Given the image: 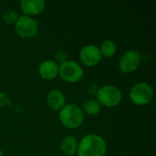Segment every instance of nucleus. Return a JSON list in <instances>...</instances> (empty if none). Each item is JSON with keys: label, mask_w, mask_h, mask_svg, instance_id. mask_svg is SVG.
Segmentation results:
<instances>
[{"label": "nucleus", "mask_w": 156, "mask_h": 156, "mask_svg": "<svg viewBox=\"0 0 156 156\" xmlns=\"http://www.w3.org/2000/svg\"><path fill=\"white\" fill-rule=\"evenodd\" d=\"M107 151L105 140L95 133L87 134L78 144L79 156H104Z\"/></svg>", "instance_id": "1"}, {"label": "nucleus", "mask_w": 156, "mask_h": 156, "mask_svg": "<svg viewBox=\"0 0 156 156\" xmlns=\"http://www.w3.org/2000/svg\"><path fill=\"white\" fill-rule=\"evenodd\" d=\"M61 124L69 129H77L84 122V112L76 104H66L58 113Z\"/></svg>", "instance_id": "2"}, {"label": "nucleus", "mask_w": 156, "mask_h": 156, "mask_svg": "<svg viewBox=\"0 0 156 156\" xmlns=\"http://www.w3.org/2000/svg\"><path fill=\"white\" fill-rule=\"evenodd\" d=\"M97 101L101 106L112 108L118 106L122 100V93L114 85H104L99 88L96 94Z\"/></svg>", "instance_id": "3"}, {"label": "nucleus", "mask_w": 156, "mask_h": 156, "mask_svg": "<svg viewBox=\"0 0 156 156\" xmlns=\"http://www.w3.org/2000/svg\"><path fill=\"white\" fill-rule=\"evenodd\" d=\"M82 67L74 60H66L58 65V75L66 82L76 83L83 77Z\"/></svg>", "instance_id": "4"}, {"label": "nucleus", "mask_w": 156, "mask_h": 156, "mask_svg": "<svg viewBox=\"0 0 156 156\" xmlns=\"http://www.w3.org/2000/svg\"><path fill=\"white\" fill-rule=\"evenodd\" d=\"M154 96L153 87L147 82H138L134 84L130 90L131 101L138 106L148 104Z\"/></svg>", "instance_id": "5"}, {"label": "nucleus", "mask_w": 156, "mask_h": 156, "mask_svg": "<svg viewBox=\"0 0 156 156\" xmlns=\"http://www.w3.org/2000/svg\"><path fill=\"white\" fill-rule=\"evenodd\" d=\"M38 28L37 21L33 16L25 15L19 16L15 24L16 34L23 38H31L35 37L38 32Z\"/></svg>", "instance_id": "6"}, {"label": "nucleus", "mask_w": 156, "mask_h": 156, "mask_svg": "<svg viewBox=\"0 0 156 156\" xmlns=\"http://www.w3.org/2000/svg\"><path fill=\"white\" fill-rule=\"evenodd\" d=\"M141 61V53L135 49H130L127 50L120 58L119 68L123 73H132L139 68Z\"/></svg>", "instance_id": "7"}, {"label": "nucleus", "mask_w": 156, "mask_h": 156, "mask_svg": "<svg viewBox=\"0 0 156 156\" xmlns=\"http://www.w3.org/2000/svg\"><path fill=\"white\" fill-rule=\"evenodd\" d=\"M102 56L100 50V48L93 45L89 44L84 46L80 52V61L88 67H94L98 65L101 61Z\"/></svg>", "instance_id": "8"}, {"label": "nucleus", "mask_w": 156, "mask_h": 156, "mask_svg": "<svg viewBox=\"0 0 156 156\" xmlns=\"http://www.w3.org/2000/svg\"><path fill=\"white\" fill-rule=\"evenodd\" d=\"M46 2L43 0H22L20 2V8L25 16H36L44 11Z\"/></svg>", "instance_id": "9"}, {"label": "nucleus", "mask_w": 156, "mask_h": 156, "mask_svg": "<svg viewBox=\"0 0 156 156\" xmlns=\"http://www.w3.org/2000/svg\"><path fill=\"white\" fill-rule=\"evenodd\" d=\"M47 103L50 109L59 112L66 105V97L59 90H51L47 95Z\"/></svg>", "instance_id": "10"}, {"label": "nucleus", "mask_w": 156, "mask_h": 156, "mask_svg": "<svg viewBox=\"0 0 156 156\" xmlns=\"http://www.w3.org/2000/svg\"><path fill=\"white\" fill-rule=\"evenodd\" d=\"M38 73L44 80H53L58 75V64L54 60H46L39 65Z\"/></svg>", "instance_id": "11"}, {"label": "nucleus", "mask_w": 156, "mask_h": 156, "mask_svg": "<svg viewBox=\"0 0 156 156\" xmlns=\"http://www.w3.org/2000/svg\"><path fill=\"white\" fill-rule=\"evenodd\" d=\"M78 140L74 135H67L64 137L60 144V149L66 156H72L77 153Z\"/></svg>", "instance_id": "12"}, {"label": "nucleus", "mask_w": 156, "mask_h": 156, "mask_svg": "<svg viewBox=\"0 0 156 156\" xmlns=\"http://www.w3.org/2000/svg\"><path fill=\"white\" fill-rule=\"evenodd\" d=\"M101 110V105L99 103V101L97 100H94V99L87 100L84 102L83 109H82L83 112H85L90 116L97 115L98 113H100Z\"/></svg>", "instance_id": "13"}, {"label": "nucleus", "mask_w": 156, "mask_h": 156, "mask_svg": "<svg viewBox=\"0 0 156 156\" xmlns=\"http://www.w3.org/2000/svg\"><path fill=\"white\" fill-rule=\"evenodd\" d=\"M100 50H101V56H104L106 58H111L114 56L115 53L117 52V45L114 41L107 39L101 43Z\"/></svg>", "instance_id": "14"}, {"label": "nucleus", "mask_w": 156, "mask_h": 156, "mask_svg": "<svg viewBox=\"0 0 156 156\" xmlns=\"http://www.w3.org/2000/svg\"><path fill=\"white\" fill-rule=\"evenodd\" d=\"M18 17H19L18 14L15 10H11V9L5 11V13L3 14V20L7 25H13V24L15 25Z\"/></svg>", "instance_id": "15"}, {"label": "nucleus", "mask_w": 156, "mask_h": 156, "mask_svg": "<svg viewBox=\"0 0 156 156\" xmlns=\"http://www.w3.org/2000/svg\"><path fill=\"white\" fill-rule=\"evenodd\" d=\"M56 58L61 64V63H63L64 61L67 60V54L65 52H63V51H58L56 54Z\"/></svg>", "instance_id": "16"}, {"label": "nucleus", "mask_w": 156, "mask_h": 156, "mask_svg": "<svg viewBox=\"0 0 156 156\" xmlns=\"http://www.w3.org/2000/svg\"><path fill=\"white\" fill-rule=\"evenodd\" d=\"M98 90H99V87L96 84H91L89 87V93L91 94V95H95L96 96V94L98 92Z\"/></svg>", "instance_id": "17"}, {"label": "nucleus", "mask_w": 156, "mask_h": 156, "mask_svg": "<svg viewBox=\"0 0 156 156\" xmlns=\"http://www.w3.org/2000/svg\"><path fill=\"white\" fill-rule=\"evenodd\" d=\"M0 156H4V154H3V152L0 150Z\"/></svg>", "instance_id": "18"}]
</instances>
